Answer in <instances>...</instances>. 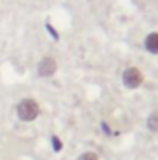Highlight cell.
<instances>
[{
	"label": "cell",
	"mask_w": 158,
	"mask_h": 160,
	"mask_svg": "<svg viewBox=\"0 0 158 160\" xmlns=\"http://www.w3.org/2000/svg\"><path fill=\"white\" fill-rule=\"evenodd\" d=\"M15 114H17L19 121H22V123H34V121L41 116L39 101L34 99V97H24V99H21V101L17 102V106H15Z\"/></svg>",
	"instance_id": "cell-1"
},
{
	"label": "cell",
	"mask_w": 158,
	"mask_h": 160,
	"mask_svg": "<svg viewBox=\"0 0 158 160\" xmlns=\"http://www.w3.org/2000/svg\"><path fill=\"white\" fill-rule=\"evenodd\" d=\"M121 82L126 89H138L143 86L145 82V75L143 71L138 67V65H130V67H125L123 73H121Z\"/></svg>",
	"instance_id": "cell-2"
},
{
	"label": "cell",
	"mask_w": 158,
	"mask_h": 160,
	"mask_svg": "<svg viewBox=\"0 0 158 160\" xmlns=\"http://www.w3.org/2000/svg\"><path fill=\"white\" fill-rule=\"evenodd\" d=\"M56 73H58V62L54 56H48V54L43 56L36 65V75L39 78H52Z\"/></svg>",
	"instance_id": "cell-3"
},
{
	"label": "cell",
	"mask_w": 158,
	"mask_h": 160,
	"mask_svg": "<svg viewBox=\"0 0 158 160\" xmlns=\"http://www.w3.org/2000/svg\"><path fill=\"white\" fill-rule=\"evenodd\" d=\"M143 48H145L149 54L156 56L158 54V32H149V34L145 36V39H143Z\"/></svg>",
	"instance_id": "cell-4"
},
{
	"label": "cell",
	"mask_w": 158,
	"mask_h": 160,
	"mask_svg": "<svg viewBox=\"0 0 158 160\" xmlns=\"http://www.w3.org/2000/svg\"><path fill=\"white\" fill-rule=\"evenodd\" d=\"M145 127H147L149 132L156 134L158 132V112H153V114L147 116V119H145Z\"/></svg>",
	"instance_id": "cell-5"
},
{
	"label": "cell",
	"mask_w": 158,
	"mask_h": 160,
	"mask_svg": "<svg viewBox=\"0 0 158 160\" xmlns=\"http://www.w3.org/2000/svg\"><path fill=\"white\" fill-rule=\"evenodd\" d=\"M50 149L54 151V153H62L63 151V140L58 136V134H50Z\"/></svg>",
	"instance_id": "cell-6"
},
{
	"label": "cell",
	"mask_w": 158,
	"mask_h": 160,
	"mask_svg": "<svg viewBox=\"0 0 158 160\" xmlns=\"http://www.w3.org/2000/svg\"><path fill=\"white\" fill-rule=\"evenodd\" d=\"M45 30H47V34H48L54 41H60V32L54 28V24H52L50 21H47V22H45Z\"/></svg>",
	"instance_id": "cell-7"
},
{
	"label": "cell",
	"mask_w": 158,
	"mask_h": 160,
	"mask_svg": "<svg viewBox=\"0 0 158 160\" xmlns=\"http://www.w3.org/2000/svg\"><path fill=\"white\" fill-rule=\"evenodd\" d=\"M77 160H101V157L95 153V151H84V153H80Z\"/></svg>",
	"instance_id": "cell-8"
},
{
	"label": "cell",
	"mask_w": 158,
	"mask_h": 160,
	"mask_svg": "<svg viewBox=\"0 0 158 160\" xmlns=\"http://www.w3.org/2000/svg\"><path fill=\"white\" fill-rule=\"evenodd\" d=\"M101 128H102V134L104 136H112L114 132H112V127L106 123V121H101Z\"/></svg>",
	"instance_id": "cell-9"
}]
</instances>
